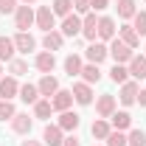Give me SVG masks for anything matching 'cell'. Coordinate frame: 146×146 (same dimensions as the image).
<instances>
[{
	"mask_svg": "<svg viewBox=\"0 0 146 146\" xmlns=\"http://www.w3.org/2000/svg\"><path fill=\"white\" fill-rule=\"evenodd\" d=\"M107 51H110V56H112V62H115V65H129V59L135 56V48H129L127 42H121L118 36L107 45Z\"/></svg>",
	"mask_w": 146,
	"mask_h": 146,
	"instance_id": "obj_1",
	"label": "cell"
},
{
	"mask_svg": "<svg viewBox=\"0 0 146 146\" xmlns=\"http://www.w3.org/2000/svg\"><path fill=\"white\" fill-rule=\"evenodd\" d=\"M34 20H36V11L31 9V6H17V11H14V28L17 31H28L31 25H34Z\"/></svg>",
	"mask_w": 146,
	"mask_h": 146,
	"instance_id": "obj_2",
	"label": "cell"
},
{
	"mask_svg": "<svg viewBox=\"0 0 146 146\" xmlns=\"http://www.w3.org/2000/svg\"><path fill=\"white\" fill-rule=\"evenodd\" d=\"M34 25L42 28L45 34H48V31H56V14H54V9H51V6H39V9H36Z\"/></svg>",
	"mask_w": 146,
	"mask_h": 146,
	"instance_id": "obj_3",
	"label": "cell"
},
{
	"mask_svg": "<svg viewBox=\"0 0 146 146\" xmlns=\"http://www.w3.org/2000/svg\"><path fill=\"white\" fill-rule=\"evenodd\" d=\"M115 110H118V101H115L112 93H104V96L96 98V115H98V118H110Z\"/></svg>",
	"mask_w": 146,
	"mask_h": 146,
	"instance_id": "obj_4",
	"label": "cell"
},
{
	"mask_svg": "<svg viewBox=\"0 0 146 146\" xmlns=\"http://www.w3.org/2000/svg\"><path fill=\"white\" fill-rule=\"evenodd\" d=\"M82 36L87 42H96L98 39V17H96V11H87L82 17Z\"/></svg>",
	"mask_w": 146,
	"mask_h": 146,
	"instance_id": "obj_5",
	"label": "cell"
},
{
	"mask_svg": "<svg viewBox=\"0 0 146 146\" xmlns=\"http://www.w3.org/2000/svg\"><path fill=\"white\" fill-rule=\"evenodd\" d=\"M107 56H110V51H107V45H104L101 39H98V42H90V45L84 48V59L93 62V65H101Z\"/></svg>",
	"mask_w": 146,
	"mask_h": 146,
	"instance_id": "obj_6",
	"label": "cell"
},
{
	"mask_svg": "<svg viewBox=\"0 0 146 146\" xmlns=\"http://www.w3.org/2000/svg\"><path fill=\"white\" fill-rule=\"evenodd\" d=\"M115 36H118V25H115V20L107 17V14L98 17V39H101V42H112Z\"/></svg>",
	"mask_w": 146,
	"mask_h": 146,
	"instance_id": "obj_7",
	"label": "cell"
},
{
	"mask_svg": "<svg viewBox=\"0 0 146 146\" xmlns=\"http://www.w3.org/2000/svg\"><path fill=\"white\" fill-rule=\"evenodd\" d=\"M59 31H62V36H79L82 34V17H79L76 11H70L68 17H62Z\"/></svg>",
	"mask_w": 146,
	"mask_h": 146,
	"instance_id": "obj_8",
	"label": "cell"
},
{
	"mask_svg": "<svg viewBox=\"0 0 146 146\" xmlns=\"http://www.w3.org/2000/svg\"><path fill=\"white\" fill-rule=\"evenodd\" d=\"M9 124H11V132H14V135H31L34 118H31L28 112H17V115H14V118H11Z\"/></svg>",
	"mask_w": 146,
	"mask_h": 146,
	"instance_id": "obj_9",
	"label": "cell"
},
{
	"mask_svg": "<svg viewBox=\"0 0 146 146\" xmlns=\"http://www.w3.org/2000/svg\"><path fill=\"white\" fill-rule=\"evenodd\" d=\"M70 93H73V101L76 104H82V107L93 104V84H87V82H76Z\"/></svg>",
	"mask_w": 146,
	"mask_h": 146,
	"instance_id": "obj_10",
	"label": "cell"
},
{
	"mask_svg": "<svg viewBox=\"0 0 146 146\" xmlns=\"http://www.w3.org/2000/svg\"><path fill=\"white\" fill-rule=\"evenodd\" d=\"M34 68L42 76L45 73H54V68H56V56H54V51H39V54L34 56Z\"/></svg>",
	"mask_w": 146,
	"mask_h": 146,
	"instance_id": "obj_11",
	"label": "cell"
},
{
	"mask_svg": "<svg viewBox=\"0 0 146 146\" xmlns=\"http://www.w3.org/2000/svg\"><path fill=\"white\" fill-rule=\"evenodd\" d=\"M51 104H54V112H65V110H70L73 107V93L59 87V90L51 96Z\"/></svg>",
	"mask_w": 146,
	"mask_h": 146,
	"instance_id": "obj_12",
	"label": "cell"
},
{
	"mask_svg": "<svg viewBox=\"0 0 146 146\" xmlns=\"http://www.w3.org/2000/svg\"><path fill=\"white\" fill-rule=\"evenodd\" d=\"M59 129L62 132H76L79 124H82V118H79V112H73V110H65V112H59Z\"/></svg>",
	"mask_w": 146,
	"mask_h": 146,
	"instance_id": "obj_13",
	"label": "cell"
},
{
	"mask_svg": "<svg viewBox=\"0 0 146 146\" xmlns=\"http://www.w3.org/2000/svg\"><path fill=\"white\" fill-rule=\"evenodd\" d=\"M11 39H14V48H17V54H31V51L36 48V39L28 34V31H17Z\"/></svg>",
	"mask_w": 146,
	"mask_h": 146,
	"instance_id": "obj_14",
	"label": "cell"
},
{
	"mask_svg": "<svg viewBox=\"0 0 146 146\" xmlns=\"http://www.w3.org/2000/svg\"><path fill=\"white\" fill-rule=\"evenodd\" d=\"M42 143H48V146H62L65 143V132L59 129V124H48L42 129Z\"/></svg>",
	"mask_w": 146,
	"mask_h": 146,
	"instance_id": "obj_15",
	"label": "cell"
},
{
	"mask_svg": "<svg viewBox=\"0 0 146 146\" xmlns=\"http://www.w3.org/2000/svg\"><path fill=\"white\" fill-rule=\"evenodd\" d=\"M17 96H20L17 76H6V79H0V98L11 101V98H17Z\"/></svg>",
	"mask_w": 146,
	"mask_h": 146,
	"instance_id": "obj_16",
	"label": "cell"
},
{
	"mask_svg": "<svg viewBox=\"0 0 146 146\" xmlns=\"http://www.w3.org/2000/svg\"><path fill=\"white\" fill-rule=\"evenodd\" d=\"M138 90H141L138 82H124V84H121V96H118L121 104H124V107H132V104L138 101Z\"/></svg>",
	"mask_w": 146,
	"mask_h": 146,
	"instance_id": "obj_17",
	"label": "cell"
},
{
	"mask_svg": "<svg viewBox=\"0 0 146 146\" xmlns=\"http://www.w3.org/2000/svg\"><path fill=\"white\" fill-rule=\"evenodd\" d=\"M127 70L132 79H146V54H135L132 59H129V65H127Z\"/></svg>",
	"mask_w": 146,
	"mask_h": 146,
	"instance_id": "obj_18",
	"label": "cell"
},
{
	"mask_svg": "<svg viewBox=\"0 0 146 146\" xmlns=\"http://www.w3.org/2000/svg\"><path fill=\"white\" fill-rule=\"evenodd\" d=\"M36 87H39V96L51 98V96L59 90V79H56V76H51V73H45V76L39 79V84H36Z\"/></svg>",
	"mask_w": 146,
	"mask_h": 146,
	"instance_id": "obj_19",
	"label": "cell"
},
{
	"mask_svg": "<svg viewBox=\"0 0 146 146\" xmlns=\"http://www.w3.org/2000/svg\"><path fill=\"white\" fill-rule=\"evenodd\" d=\"M110 127H112V129H118V132H124V129H129V127H132V115H129L127 110H121V112L115 110V112L110 115Z\"/></svg>",
	"mask_w": 146,
	"mask_h": 146,
	"instance_id": "obj_20",
	"label": "cell"
},
{
	"mask_svg": "<svg viewBox=\"0 0 146 146\" xmlns=\"http://www.w3.org/2000/svg\"><path fill=\"white\" fill-rule=\"evenodd\" d=\"M112 132V127H110V121L107 118H96L93 121V127H90V135L96 138V141H107V135Z\"/></svg>",
	"mask_w": 146,
	"mask_h": 146,
	"instance_id": "obj_21",
	"label": "cell"
},
{
	"mask_svg": "<svg viewBox=\"0 0 146 146\" xmlns=\"http://www.w3.org/2000/svg\"><path fill=\"white\" fill-rule=\"evenodd\" d=\"M42 45H45V51H62V45H65L62 31H48L42 36Z\"/></svg>",
	"mask_w": 146,
	"mask_h": 146,
	"instance_id": "obj_22",
	"label": "cell"
},
{
	"mask_svg": "<svg viewBox=\"0 0 146 146\" xmlns=\"http://www.w3.org/2000/svg\"><path fill=\"white\" fill-rule=\"evenodd\" d=\"M62 65H65V73H68V76H79V73H82V68H84V62H82V56L79 54H70V56H65V62H62Z\"/></svg>",
	"mask_w": 146,
	"mask_h": 146,
	"instance_id": "obj_23",
	"label": "cell"
},
{
	"mask_svg": "<svg viewBox=\"0 0 146 146\" xmlns=\"http://www.w3.org/2000/svg\"><path fill=\"white\" fill-rule=\"evenodd\" d=\"M118 39L127 42L129 48H138V42H141V36H138V31H135L132 25H121V28H118Z\"/></svg>",
	"mask_w": 146,
	"mask_h": 146,
	"instance_id": "obj_24",
	"label": "cell"
},
{
	"mask_svg": "<svg viewBox=\"0 0 146 146\" xmlns=\"http://www.w3.org/2000/svg\"><path fill=\"white\" fill-rule=\"evenodd\" d=\"M20 98H23L25 104H31V107H34L36 101H39V87L31 84V82H28V84H20Z\"/></svg>",
	"mask_w": 146,
	"mask_h": 146,
	"instance_id": "obj_25",
	"label": "cell"
},
{
	"mask_svg": "<svg viewBox=\"0 0 146 146\" xmlns=\"http://www.w3.org/2000/svg\"><path fill=\"white\" fill-rule=\"evenodd\" d=\"M82 82H87V84H96V82H101V68L98 65H93V62H87L84 68H82Z\"/></svg>",
	"mask_w": 146,
	"mask_h": 146,
	"instance_id": "obj_26",
	"label": "cell"
},
{
	"mask_svg": "<svg viewBox=\"0 0 146 146\" xmlns=\"http://www.w3.org/2000/svg\"><path fill=\"white\" fill-rule=\"evenodd\" d=\"M14 54H17L14 39H11V36H0V62H11Z\"/></svg>",
	"mask_w": 146,
	"mask_h": 146,
	"instance_id": "obj_27",
	"label": "cell"
},
{
	"mask_svg": "<svg viewBox=\"0 0 146 146\" xmlns=\"http://www.w3.org/2000/svg\"><path fill=\"white\" fill-rule=\"evenodd\" d=\"M118 17L121 20H132L135 17V11H138V6H135V0H118Z\"/></svg>",
	"mask_w": 146,
	"mask_h": 146,
	"instance_id": "obj_28",
	"label": "cell"
},
{
	"mask_svg": "<svg viewBox=\"0 0 146 146\" xmlns=\"http://www.w3.org/2000/svg\"><path fill=\"white\" fill-rule=\"evenodd\" d=\"M51 112H54L51 98H39V101L34 104V118H51Z\"/></svg>",
	"mask_w": 146,
	"mask_h": 146,
	"instance_id": "obj_29",
	"label": "cell"
},
{
	"mask_svg": "<svg viewBox=\"0 0 146 146\" xmlns=\"http://www.w3.org/2000/svg\"><path fill=\"white\" fill-rule=\"evenodd\" d=\"M51 9H54L56 17H68V14L73 11V0H54V3H51Z\"/></svg>",
	"mask_w": 146,
	"mask_h": 146,
	"instance_id": "obj_30",
	"label": "cell"
},
{
	"mask_svg": "<svg viewBox=\"0 0 146 146\" xmlns=\"http://www.w3.org/2000/svg\"><path fill=\"white\" fill-rule=\"evenodd\" d=\"M110 79H112L115 84H124V82H129V70H127V65H112Z\"/></svg>",
	"mask_w": 146,
	"mask_h": 146,
	"instance_id": "obj_31",
	"label": "cell"
},
{
	"mask_svg": "<svg viewBox=\"0 0 146 146\" xmlns=\"http://www.w3.org/2000/svg\"><path fill=\"white\" fill-rule=\"evenodd\" d=\"M9 73H11V76H17V79H20V76H25V73H28V62L14 56V59L9 62Z\"/></svg>",
	"mask_w": 146,
	"mask_h": 146,
	"instance_id": "obj_32",
	"label": "cell"
},
{
	"mask_svg": "<svg viewBox=\"0 0 146 146\" xmlns=\"http://www.w3.org/2000/svg\"><path fill=\"white\" fill-rule=\"evenodd\" d=\"M17 115V107L11 104V101H6V98H0V121L6 124V121H11Z\"/></svg>",
	"mask_w": 146,
	"mask_h": 146,
	"instance_id": "obj_33",
	"label": "cell"
},
{
	"mask_svg": "<svg viewBox=\"0 0 146 146\" xmlns=\"http://www.w3.org/2000/svg\"><path fill=\"white\" fill-rule=\"evenodd\" d=\"M127 143L129 146H146V132H143V129H129Z\"/></svg>",
	"mask_w": 146,
	"mask_h": 146,
	"instance_id": "obj_34",
	"label": "cell"
},
{
	"mask_svg": "<svg viewBox=\"0 0 146 146\" xmlns=\"http://www.w3.org/2000/svg\"><path fill=\"white\" fill-rule=\"evenodd\" d=\"M132 28L138 31V36H146V11H135V17H132Z\"/></svg>",
	"mask_w": 146,
	"mask_h": 146,
	"instance_id": "obj_35",
	"label": "cell"
},
{
	"mask_svg": "<svg viewBox=\"0 0 146 146\" xmlns=\"http://www.w3.org/2000/svg\"><path fill=\"white\" fill-rule=\"evenodd\" d=\"M104 146H129V143H127V135H124V132L112 129V132L107 135V143H104Z\"/></svg>",
	"mask_w": 146,
	"mask_h": 146,
	"instance_id": "obj_36",
	"label": "cell"
},
{
	"mask_svg": "<svg viewBox=\"0 0 146 146\" xmlns=\"http://www.w3.org/2000/svg\"><path fill=\"white\" fill-rule=\"evenodd\" d=\"M73 11H76V14H82V17H84V14H87V11H90V0H73Z\"/></svg>",
	"mask_w": 146,
	"mask_h": 146,
	"instance_id": "obj_37",
	"label": "cell"
},
{
	"mask_svg": "<svg viewBox=\"0 0 146 146\" xmlns=\"http://www.w3.org/2000/svg\"><path fill=\"white\" fill-rule=\"evenodd\" d=\"M17 11V0H0V14H14Z\"/></svg>",
	"mask_w": 146,
	"mask_h": 146,
	"instance_id": "obj_38",
	"label": "cell"
},
{
	"mask_svg": "<svg viewBox=\"0 0 146 146\" xmlns=\"http://www.w3.org/2000/svg\"><path fill=\"white\" fill-rule=\"evenodd\" d=\"M110 6V0H90V11H104Z\"/></svg>",
	"mask_w": 146,
	"mask_h": 146,
	"instance_id": "obj_39",
	"label": "cell"
},
{
	"mask_svg": "<svg viewBox=\"0 0 146 146\" xmlns=\"http://www.w3.org/2000/svg\"><path fill=\"white\" fill-rule=\"evenodd\" d=\"M62 146H82V141H79L76 135H65V143Z\"/></svg>",
	"mask_w": 146,
	"mask_h": 146,
	"instance_id": "obj_40",
	"label": "cell"
},
{
	"mask_svg": "<svg viewBox=\"0 0 146 146\" xmlns=\"http://www.w3.org/2000/svg\"><path fill=\"white\" fill-rule=\"evenodd\" d=\"M135 104H141V107H146V90H138V101Z\"/></svg>",
	"mask_w": 146,
	"mask_h": 146,
	"instance_id": "obj_41",
	"label": "cell"
},
{
	"mask_svg": "<svg viewBox=\"0 0 146 146\" xmlns=\"http://www.w3.org/2000/svg\"><path fill=\"white\" fill-rule=\"evenodd\" d=\"M23 146H42V141H23Z\"/></svg>",
	"mask_w": 146,
	"mask_h": 146,
	"instance_id": "obj_42",
	"label": "cell"
},
{
	"mask_svg": "<svg viewBox=\"0 0 146 146\" xmlns=\"http://www.w3.org/2000/svg\"><path fill=\"white\" fill-rule=\"evenodd\" d=\"M23 3H25V6H31V3H36V0H23Z\"/></svg>",
	"mask_w": 146,
	"mask_h": 146,
	"instance_id": "obj_43",
	"label": "cell"
},
{
	"mask_svg": "<svg viewBox=\"0 0 146 146\" xmlns=\"http://www.w3.org/2000/svg\"><path fill=\"white\" fill-rule=\"evenodd\" d=\"M0 79H3V62H0Z\"/></svg>",
	"mask_w": 146,
	"mask_h": 146,
	"instance_id": "obj_44",
	"label": "cell"
},
{
	"mask_svg": "<svg viewBox=\"0 0 146 146\" xmlns=\"http://www.w3.org/2000/svg\"><path fill=\"white\" fill-rule=\"evenodd\" d=\"M143 3H146V0H143Z\"/></svg>",
	"mask_w": 146,
	"mask_h": 146,
	"instance_id": "obj_45",
	"label": "cell"
}]
</instances>
